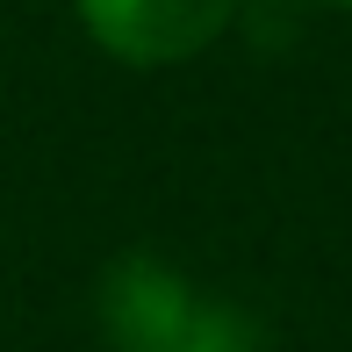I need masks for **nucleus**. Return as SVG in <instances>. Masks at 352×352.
Instances as JSON below:
<instances>
[{"label":"nucleus","instance_id":"3","mask_svg":"<svg viewBox=\"0 0 352 352\" xmlns=\"http://www.w3.org/2000/svg\"><path fill=\"white\" fill-rule=\"evenodd\" d=\"M331 8H352V0H331Z\"/></svg>","mask_w":352,"mask_h":352},{"label":"nucleus","instance_id":"2","mask_svg":"<svg viewBox=\"0 0 352 352\" xmlns=\"http://www.w3.org/2000/svg\"><path fill=\"white\" fill-rule=\"evenodd\" d=\"M79 29L101 43L116 65H187L201 58L223 29L237 22L245 0H72Z\"/></svg>","mask_w":352,"mask_h":352},{"label":"nucleus","instance_id":"1","mask_svg":"<svg viewBox=\"0 0 352 352\" xmlns=\"http://www.w3.org/2000/svg\"><path fill=\"white\" fill-rule=\"evenodd\" d=\"M94 316H101V338L116 352H274L252 309L201 295L180 266L151 259V252L108 259Z\"/></svg>","mask_w":352,"mask_h":352}]
</instances>
